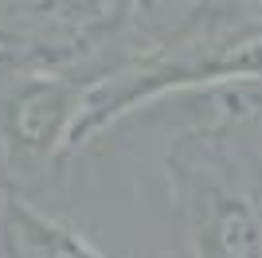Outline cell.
Wrapping results in <instances>:
<instances>
[{
	"label": "cell",
	"instance_id": "cell-1",
	"mask_svg": "<svg viewBox=\"0 0 262 258\" xmlns=\"http://www.w3.org/2000/svg\"><path fill=\"white\" fill-rule=\"evenodd\" d=\"M0 231H4L12 258H98L63 223H51V219L35 215L32 207L16 204V200H4Z\"/></svg>",
	"mask_w": 262,
	"mask_h": 258
}]
</instances>
